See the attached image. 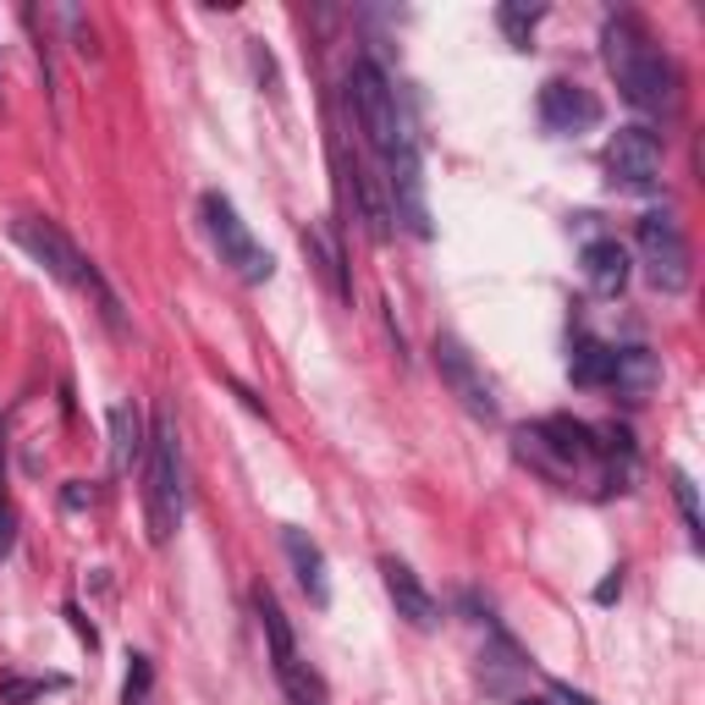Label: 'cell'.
<instances>
[{
	"label": "cell",
	"instance_id": "obj_25",
	"mask_svg": "<svg viewBox=\"0 0 705 705\" xmlns=\"http://www.w3.org/2000/svg\"><path fill=\"white\" fill-rule=\"evenodd\" d=\"M17 541V518H11V496H6V469H0V557L11 552Z\"/></svg>",
	"mask_w": 705,
	"mask_h": 705
},
{
	"label": "cell",
	"instance_id": "obj_23",
	"mask_svg": "<svg viewBox=\"0 0 705 705\" xmlns=\"http://www.w3.org/2000/svg\"><path fill=\"white\" fill-rule=\"evenodd\" d=\"M67 678H6L0 684V705H17L28 701V695H44V689H61Z\"/></svg>",
	"mask_w": 705,
	"mask_h": 705
},
{
	"label": "cell",
	"instance_id": "obj_6",
	"mask_svg": "<svg viewBox=\"0 0 705 705\" xmlns=\"http://www.w3.org/2000/svg\"><path fill=\"white\" fill-rule=\"evenodd\" d=\"M634 243H639V265H645V282L656 286V292H667V298L689 292V276H695V254H689V238H684V226H678L673 215H662V210L639 215V226H634Z\"/></svg>",
	"mask_w": 705,
	"mask_h": 705
},
{
	"label": "cell",
	"instance_id": "obj_26",
	"mask_svg": "<svg viewBox=\"0 0 705 705\" xmlns=\"http://www.w3.org/2000/svg\"><path fill=\"white\" fill-rule=\"evenodd\" d=\"M552 695H557L563 705H595L584 689H573V684H563V678H552Z\"/></svg>",
	"mask_w": 705,
	"mask_h": 705
},
{
	"label": "cell",
	"instance_id": "obj_21",
	"mask_svg": "<svg viewBox=\"0 0 705 705\" xmlns=\"http://www.w3.org/2000/svg\"><path fill=\"white\" fill-rule=\"evenodd\" d=\"M673 496H678V513H684V530H689V546H705V524H701V491L684 469H673Z\"/></svg>",
	"mask_w": 705,
	"mask_h": 705
},
{
	"label": "cell",
	"instance_id": "obj_29",
	"mask_svg": "<svg viewBox=\"0 0 705 705\" xmlns=\"http://www.w3.org/2000/svg\"><path fill=\"white\" fill-rule=\"evenodd\" d=\"M67 617H72V628H78V634H83L89 645H100V634H94V623H83V612H78V606H67Z\"/></svg>",
	"mask_w": 705,
	"mask_h": 705
},
{
	"label": "cell",
	"instance_id": "obj_27",
	"mask_svg": "<svg viewBox=\"0 0 705 705\" xmlns=\"http://www.w3.org/2000/svg\"><path fill=\"white\" fill-rule=\"evenodd\" d=\"M61 502H67V507H72V513H78V507H89V491H83V485H78V480H72V485H67V491H61Z\"/></svg>",
	"mask_w": 705,
	"mask_h": 705
},
{
	"label": "cell",
	"instance_id": "obj_1",
	"mask_svg": "<svg viewBox=\"0 0 705 705\" xmlns=\"http://www.w3.org/2000/svg\"><path fill=\"white\" fill-rule=\"evenodd\" d=\"M601 56L623 89V100L634 111H651V117H667L678 105V72L673 61L651 44V33L634 22V17H606L601 28Z\"/></svg>",
	"mask_w": 705,
	"mask_h": 705
},
{
	"label": "cell",
	"instance_id": "obj_2",
	"mask_svg": "<svg viewBox=\"0 0 705 705\" xmlns=\"http://www.w3.org/2000/svg\"><path fill=\"white\" fill-rule=\"evenodd\" d=\"M11 243L44 271V276H56L61 286H72V292H89L94 303H100V314H105V325L111 331H122V303H117V292L111 282L94 271V260L56 226V221H39V215H17L11 221Z\"/></svg>",
	"mask_w": 705,
	"mask_h": 705
},
{
	"label": "cell",
	"instance_id": "obj_28",
	"mask_svg": "<svg viewBox=\"0 0 705 705\" xmlns=\"http://www.w3.org/2000/svg\"><path fill=\"white\" fill-rule=\"evenodd\" d=\"M617 595H623V573H612V578L595 590V601H601V606H606V601H617Z\"/></svg>",
	"mask_w": 705,
	"mask_h": 705
},
{
	"label": "cell",
	"instance_id": "obj_7",
	"mask_svg": "<svg viewBox=\"0 0 705 705\" xmlns=\"http://www.w3.org/2000/svg\"><path fill=\"white\" fill-rule=\"evenodd\" d=\"M513 441H518V452H524L535 469H546V474H573V469H584V463L601 457V446H595V424H578V420H567V414L518 424Z\"/></svg>",
	"mask_w": 705,
	"mask_h": 705
},
{
	"label": "cell",
	"instance_id": "obj_24",
	"mask_svg": "<svg viewBox=\"0 0 705 705\" xmlns=\"http://www.w3.org/2000/svg\"><path fill=\"white\" fill-rule=\"evenodd\" d=\"M149 684H154V667H149V656H133V667H128V695H122V705H149Z\"/></svg>",
	"mask_w": 705,
	"mask_h": 705
},
{
	"label": "cell",
	"instance_id": "obj_18",
	"mask_svg": "<svg viewBox=\"0 0 705 705\" xmlns=\"http://www.w3.org/2000/svg\"><path fill=\"white\" fill-rule=\"evenodd\" d=\"M353 204H359V221H364V232H370V243H392V232H397V221H392V199L381 193V177H370V171H353Z\"/></svg>",
	"mask_w": 705,
	"mask_h": 705
},
{
	"label": "cell",
	"instance_id": "obj_8",
	"mask_svg": "<svg viewBox=\"0 0 705 705\" xmlns=\"http://www.w3.org/2000/svg\"><path fill=\"white\" fill-rule=\"evenodd\" d=\"M430 353H435V375L446 381V392H452V397H457V403H463L474 420H485V424L502 420L496 386L485 381V370L474 364V353H469V348H463L452 331H435V348H430Z\"/></svg>",
	"mask_w": 705,
	"mask_h": 705
},
{
	"label": "cell",
	"instance_id": "obj_17",
	"mask_svg": "<svg viewBox=\"0 0 705 705\" xmlns=\"http://www.w3.org/2000/svg\"><path fill=\"white\" fill-rule=\"evenodd\" d=\"M584 276H590V286H595L601 298H617V292L628 286V249H623L617 238L584 243Z\"/></svg>",
	"mask_w": 705,
	"mask_h": 705
},
{
	"label": "cell",
	"instance_id": "obj_3",
	"mask_svg": "<svg viewBox=\"0 0 705 705\" xmlns=\"http://www.w3.org/2000/svg\"><path fill=\"white\" fill-rule=\"evenodd\" d=\"M188 513V485H182V435L177 414L154 409L149 420V452H143V524L154 546H171V535L182 530Z\"/></svg>",
	"mask_w": 705,
	"mask_h": 705
},
{
	"label": "cell",
	"instance_id": "obj_10",
	"mask_svg": "<svg viewBox=\"0 0 705 705\" xmlns=\"http://www.w3.org/2000/svg\"><path fill=\"white\" fill-rule=\"evenodd\" d=\"M386 199H392V221H403L414 238H435V221H430V199H424V160H420V143H403L397 154H386Z\"/></svg>",
	"mask_w": 705,
	"mask_h": 705
},
{
	"label": "cell",
	"instance_id": "obj_15",
	"mask_svg": "<svg viewBox=\"0 0 705 705\" xmlns=\"http://www.w3.org/2000/svg\"><path fill=\"white\" fill-rule=\"evenodd\" d=\"M662 386V359L651 348H617V370H612V392L623 403H645Z\"/></svg>",
	"mask_w": 705,
	"mask_h": 705
},
{
	"label": "cell",
	"instance_id": "obj_5",
	"mask_svg": "<svg viewBox=\"0 0 705 705\" xmlns=\"http://www.w3.org/2000/svg\"><path fill=\"white\" fill-rule=\"evenodd\" d=\"M199 210H204V232H210V243H215L221 265H232L249 286H265L271 276H276L271 249H260V238L249 232V221L238 215V204H232L226 193H215V188H210V193L199 199Z\"/></svg>",
	"mask_w": 705,
	"mask_h": 705
},
{
	"label": "cell",
	"instance_id": "obj_14",
	"mask_svg": "<svg viewBox=\"0 0 705 705\" xmlns=\"http://www.w3.org/2000/svg\"><path fill=\"white\" fill-rule=\"evenodd\" d=\"M282 552L292 573H298V584H303V595H309V606H331V573H325V552L303 535V530H282Z\"/></svg>",
	"mask_w": 705,
	"mask_h": 705
},
{
	"label": "cell",
	"instance_id": "obj_4",
	"mask_svg": "<svg viewBox=\"0 0 705 705\" xmlns=\"http://www.w3.org/2000/svg\"><path fill=\"white\" fill-rule=\"evenodd\" d=\"M348 100H353V117H359L364 139H370V149H375L381 160L397 154L403 143H420L414 133H409V122H403V105H397L392 78H386L370 56L353 61V72H348Z\"/></svg>",
	"mask_w": 705,
	"mask_h": 705
},
{
	"label": "cell",
	"instance_id": "obj_11",
	"mask_svg": "<svg viewBox=\"0 0 705 705\" xmlns=\"http://www.w3.org/2000/svg\"><path fill=\"white\" fill-rule=\"evenodd\" d=\"M535 111H541V128L557 133V139H578V133H590L601 122V100L584 83H573V78H552L541 89Z\"/></svg>",
	"mask_w": 705,
	"mask_h": 705
},
{
	"label": "cell",
	"instance_id": "obj_12",
	"mask_svg": "<svg viewBox=\"0 0 705 705\" xmlns=\"http://www.w3.org/2000/svg\"><path fill=\"white\" fill-rule=\"evenodd\" d=\"M381 584H386V595H392V606H397V617L409 623V628H441V601L430 595L420 584V573L409 563H397V557H381Z\"/></svg>",
	"mask_w": 705,
	"mask_h": 705
},
{
	"label": "cell",
	"instance_id": "obj_20",
	"mask_svg": "<svg viewBox=\"0 0 705 705\" xmlns=\"http://www.w3.org/2000/svg\"><path fill=\"white\" fill-rule=\"evenodd\" d=\"M276 684H282L286 705H325L331 701V689H325V678L298 656V662H286V667H276Z\"/></svg>",
	"mask_w": 705,
	"mask_h": 705
},
{
	"label": "cell",
	"instance_id": "obj_16",
	"mask_svg": "<svg viewBox=\"0 0 705 705\" xmlns=\"http://www.w3.org/2000/svg\"><path fill=\"white\" fill-rule=\"evenodd\" d=\"M143 452H149V420L133 403H117L111 409V469L133 474V463H143Z\"/></svg>",
	"mask_w": 705,
	"mask_h": 705
},
{
	"label": "cell",
	"instance_id": "obj_13",
	"mask_svg": "<svg viewBox=\"0 0 705 705\" xmlns=\"http://www.w3.org/2000/svg\"><path fill=\"white\" fill-rule=\"evenodd\" d=\"M303 254H309L314 276L325 282V292H331L336 303H353V276H348L342 249H336V238H331V226H325V221H309V226H303Z\"/></svg>",
	"mask_w": 705,
	"mask_h": 705
},
{
	"label": "cell",
	"instance_id": "obj_19",
	"mask_svg": "<svg viewBox=\"0 0 705 705\" xmlns=\"http://www.w3.org/2000/svg\"><path fill=\"white\" fill-rule=\"evenodd\" d=\"M612 370H617V348H606V342H595V336H584V342L573 348V359H567V375H573V386H584V392L612 386Z\"/></svg>",
	"mask_w": 705,
	"mask_h": 705
},
{
	"label": "cell",
	"instance_id": "obj_30",
	"mask_svg": "<svg viewBox=\"0 0 705 705\" xmlns=\"http://www.w3.org/2000/svg\"><path fill=\"white\" fill-rule=\"evenodd\" d=\"M513 705H552V701H546V695H518Z\"/></svg>",
	"mask_w": 705,
	"mask_h": 705
},
{
	"label": "cell",
	"instance_id": "obj_9",
	"mask_svg": "<svg viewBox=\"0 0 705 705\" xmlns=\"http://www.w3.org/2000/svg\"><path fill=\"white\" fill-rule=\"evenodd\" d=\"M606 165H612V182L628 188V193H656L662 188V133L651 128H617L606 143Z\"/></svg>",
	"mask_w": 705,
	"mask_h": 705
},
{
	"label": "cell",
	"instance_id": "obj_22",
	"mask_svg": "<svg viewBox=\"0 0 705 705\" xmlns=\"http://www.w3.org/2000/svg\"><path fill=\"white\" fill-rule=\"evenodd\" d=\"M546 17V6H502L496 11V22H502V33L518 44V50H530V33H535V22Z\"/></svg>",
	"mask_w": 705,
	"mask_h": 705
}]
</instances>
